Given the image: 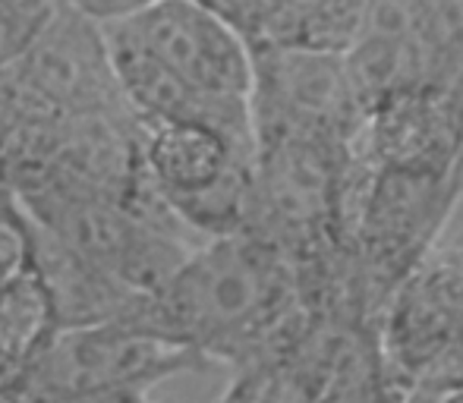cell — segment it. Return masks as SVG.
<instances>
[{
  "label": "cell",
  "mask_w": 463,
  "mask_h": 403,
  "mask_svg": "<svg viewBox=\"0 0 463 403\" xmlns=\"http://www.w3.org/2000/svg\"><path fill=\"white\" fill-rule=\"evenodd\" d=\"M454 381H463V347L451 356V360L445 362V366L439 369V372L432 375V379L426 381V385H420V388H429V391H439V388L454 385Z\"/></svg>",
  "instance_id": "2e32d148"
},
{
  "label": "cell",
  "mask_w": 463,
  "mask_h": 403,
  "mask_svg": "<svg viewBox=\"0 0 463 403\" xmlns=\"http://www.w3.org/2000/svg\"><path fill=\"white\" fill-rule=\"evenodd\" d=\"M432 403H463V381H454V385L432 391Z\"/></svg>",
  "instance_id": "e0dca14e"
},
{
  "label": "cell",
  "mask_w": 463,
  "mask_h": 403,
  "mask_svg": "<svg viewBox=\"0 0 463 403\" xmlns=\"http://www.w3.org/2000/svg\"><path fill=\"white\" fill-rule=\"evenodd\" d=\"M369 0H269L262 32L252 44L350 51Z\"/></svg>",
  "instance_id": "30bf717a"
},
{
  "label": "cell",
  "mask_w": 463,
  "mask_h": 403,
  "mask_svg": "<svg viewBox=\"0 0 463 403\" xmlns=\"http://www.w3.org/2000/svg\"><path fill=\"white\" fill-rule=\"evenodd\" d=\"M460 196V177L384 171L363 164L356 155L344 237L360 294L375 322L397 284L439 246Z\"/></svg>",
  "instance_id": "7a4b0ae2"
},
{
  "label": "cell",
  "mask_w": 463,
  "mask_h": 403,
  "mask_svg": "<svg viewBox=\"0 0 463 403\" xmlns=\"http://www.w3.org/2000/svg\"><path fill=\"white\" fill-rule=\"evenodd\" d=\"M252 57L256 142L318 139L350 148L360 145L366 110L350 76L347 51L252 44Z\"/></svg>",
  "instance_id": "8992f818"
},
{
  "label": "cell",
  "mask_w": 463,
  "mask_h": 403,
  "mask_svg": "<svg viewBox=\"0 0 463 403\" xmlns=\"http://www.w3.org/2000/svg\"><path fill=\"white\" fill-rule=\"evenodd\" d=\"M407 403H432V391H429V388H416Z\"/></svg>",
  "instance_id": "ac0fdd59"
},
{
  "label": "cell",
  "mask_w": 463,
  "mask_h": 403,
  "mask_svg": "<svg viewBox=\"0 0 463 403\" xmlns=\"http://www.w3.org/2000/svg\"><path fill=\"white\" fill-rule=\"evenodd\" d=\"M356 155L369 167L463 180V110L451 89H407L375 101Z\"/></svg>",
  "instance_id": "9c48e42d"
},
{
  "label": "cell",
  "mask_w": 463,
  "mask_h": 403,
  "mask_svg": "<svg viewBox=\"0 0 463 403\" xmlns=\"http://www.w3.org/2000/svg\"><path fill=\"white\" fill-rule=\"evenodd\" d=\"M104 29L114 42L146 54L195 98L252 114L256 57L250 38L199 0H152Z\"/></svg>",
  "instance_id": "277c9868"
},
{
  "label": "cell",
  "mask_w": 463,
  "mask_h": 403,
  "mask_svg": "<svg viewBox=\"0 0 463 403\" xmlns=\"http://www.w3.org/2000/svg\"><path fill=\"white\" fill-rule=\"evenodd\" d=\"M199 4L214 10L218 16H224L231 25H237V29L250 38V44L259 38L265 13H269V0H199Z\"/></svg>",
  "instance_id": "4fadbf2b"
},
{
  "label": "cell",
  "mask_w": 463,
  "mask_h": 403,
  "mask_svg": "<svg viewBox=\"0 0 463 403\" xmlns=\"http://www.w3.org/2000/svg\"><path fill=\"white\" fill-rule=\"evenodd\" d=\"M61 6L63 0H0V73L23 61Z\"/></svg>",
  "instance_id": "7c38bea8"
},
{
  "label": "cell",
  "mask_w": 463,
  "mask_h": 403,
  "mask_svg": "<svg viewBox=\"0 0 463 403\" xmlns=\"http://www.w3.org/2000/svg\"><path fill=\"white\" fill-rule=\"evenodd\" d=\"M136 305L108 322L61 328L29 366L19 369V381L42 398H82L155 391L167 379L212 366L186 343L152 328Z\"/></svg>",
  "instance_id": "3957f363"
},
{
  "label": "cell",
  "mask_w": 463,
  "mask_h": 403,
  "mask_svg": "<svg viewBox=\"0 0 463 403\" xmlns=\"http://www.w3.org/2000/svg\"><path fill=\"white\" fill-rule=\"evenodd\" d=\"M363 104L451 89L463 70V0H369L347 51Z\"/></svg>",
  "instance_id": "5b68a950"
},
{
  "label": "cell",
  "mask_w": 463,
  "mask_h": 403,
  "mask_svg": "<svg viewBox=\"0 0 463 403\" xmlns=\"http://www.w3.org/2000/svg\"><path fill=\"white\" fill-rule=\"evenodd\" d=\"M136 312L208 362L240 369L290 341L312 309L287 252L240 230L195 246Z\"/></svg>",
  "instance_id": "6da1fadb"
},
{
  "label": "cell",
  "mask_w": 463,
  "mask_h": 403,
  "mask_svg": "<svg viewBox=\"0 0 463 403\" xmlns=\"http://www.w3.org/2000/svg\"><path fill=\"white\" fill-rule=\"evenodd\" d=\"M6 76L16 89L19 120L57 123L133 114L108 29L70 4L61 6L54 23Z\"/></svg>",
  "instance_id": "52a82bcc"
},
{
  "label": "cell",
  "mask_w": 463,
  "mask_h": 403,
  "mask_svg": "<svg viewBox=\"0 0 463 403\" xmlns=\"http://www.w3.org/2000/svg\"><path fill=\"white\" fill-rule=\"evenodd\" d=\"M391 366L413 388L426 385L463 347V246H435L378 312Z\"/></svg>",
  "instance_id": "ba28073f"
},
{
  "label": "cell",
  "mask_w": 463,
  "mask_h": 403,
  "mask_svg": "<svg viewBox=\"0 0 463 403\" xmlns=\"http://www.w3.org/2000/svg\"><path fill=\"white\" fill-rule=\"evenodd\" d=\"M38 268V227L25 202L0 180V290Z\"/></svg>",
  "instance_id": "8fae6325"
},
{
  "label": "cell",
  "mask_w": 463,
  "mask_h": 403,
  "mask_svg": "<svg viewBox=\"0 0 463 403\" xmlns=\"http://www.w3.org/2000/svg\"><path fill=\"white\" fill-rule=\"evenodd\" d=\"M19 127V98L16 89H13L10 76L0 73V161H4L6 148H10L13 136Z\"/></svg>",
  "instance_id": "9a60e30c"
},
{
  "label": "cell",
  "mask_w": 463,
  "mask_h": 403,
  "mask_svg": "<svg viewBox=\"0 0 463 403\" xmlns=\"http://www.w3.org/2000/svg\"><path fill=\"white\" fill-rule=\"evenodd\" d=\"M63 4H70L73 10L92 16L95 23L110 25V23H120V19L133 16V13H139L142 6H148L152 0H63Z\"/></svg>",
  "instance_id": "5bb4252c"
},
{
  "label": "cell",
  "mask_w": 463,
  "mask_h": 403,
  "mask_svg": "<svg viewBox=\"0 0 463 403\" xmlns=\"http://www.w3.org/2000/svg\"><path fill=\"white\" fill-rule=\"evenodd\" d=\"M451 95H454V101H458V108L463 110V70H460V76H458V80H454Z\"/></svg>",
  "instance_id": "d6986e66"
}]
</instances>
